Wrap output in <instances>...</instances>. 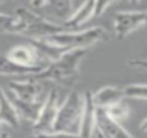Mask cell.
Masks as SVG:
<instances>
[{
	"label": "cell",
	"instance_id": "obj_1",
	"mask_svg": "<svg viewBox=\"0 0 147 138\" xmlns=\"http://www.w3.org/2000/svg\"><path fill=\"white\" fill-rule=\"evenodd\" d=\"M86 56V49H72L52 62L41 72L30 76L38 81H54L59 84H71L79 77V67Z\"/></svg>",
	"mask_w": 147,
	"mask_h": 138
},
{
	"label": "cell",
	"instance_id": "obj_2",
	"mask_svg": "<svg viewBox=\"0 0 147 138\" xmlns=\"http://www.w3.org/2000/svg\"><path fill=\"white\" fill-rule=\"evenodd\" d=\"M14 15L17 18L16 34L27 36L30 39H45L48 36L66 31L62 25H57L41 17L40 14L32 12L27 7L16 8Z\"/></svg>",
	"mask_w": 147,
	"mask_h": 138
},
{
	"label": "cell",
	"instance_id": "obj_3",
	"mask_svg": "<svg viewBox=\"0 0 147 138\" xmlns=\"http://www.w3.org/2000/svg\"><path fill=\"white\" fill-rule=\"evenodd\" d=\"M109 39V32L105 27L94 26L85 30L78 31H63L45 38L51 45L57 46L63 50H72V49H88L99 41H106Z\"/></svg>",
	"mask_w": 147,
	"mask_h": 138
},
{
	"label": "cell",
	"instance_id": "obj_4",
	"mask_svg": "<svg viewBox=\"0 0 147 138\" xmlns=\"http://www.w3.org/2000/svg\"><path fill=\"white\" fill-rule=\"evenodd\" d=\"M84 94L72 90L66 96L57 114L53 125V132L70 133L79 136L81 119L84 112Z\"/></svg>",
	"mask_w": 147,
	"mask_h": 138
},
{
	"label": "cell",
	"instance_id": "obj_5",
	"mask_svg": "<svg viewBox=\"0 0 147 138\" xmlns=\"http://www.w3.org/2000/svg\"><path fill=\"white\" fill-rule=\"evenodd\" d=\"M27 8L32 12L40 14L41 17L52 21V22L59 25L57 21H61L62 26L69 20L75 12V4L72 1L67 0H58V1H47V0H40V1H30L27 3Z\"/></svg>",
	"mask_w": 147,
	"mask_h": 138
},
{
	"label": "cell",
	"instance_id": "obj_6",
	"mask_svg": "<svg viewBox=\"0 0 147 138\" xmlns=\"http://www.w3.org/2000/svg\"><path fill=\"white\" fill-rule=\"evenodd\" d=\"M146 23V10H120L114 15V34L119 40Z\"/></svg>",
	"mask_w": 147,
	"mask_h": 138
},
{
	"label": "cell",
	"instance_id": "obj_7",
	"mask_svg": "<svg viewBox=\"0 0 147 138\" xmlns=\"http://www.w3.org/2000/svg\"><path fill=\"white\" fill-rule=\"evenodd\" d=\"M62 102H61V98H59V93L57 90L49 92V94L45 97V101L43 103V107L40 110L38 120L32 124L34 133L53 131L54 121H56L57 114H58Z\"/></svg>",
	"mask_w": 147,
	"mask_h": 138
},
{
	"label": "cell",
	"instance_id": "obj_8",
	"mask_svg": "<svg viewBox=\"0 0 147 138\" xmlns=\"http://www.w3.org/2000/svg\"><path fill=\"white\" fill-rule=\"evenodd\" d=\"M8 90L16 98L23 102H41L43 98V85L40 81L32 77H22V80H12L8 84Z\"/></svg>",
	"mask_w": 147,
	"mask_h": 138
},
{
	"label": "cell",
	"instance_id": "obj_9",
	"mask_svg": "<svg viewBox=\"0 0 147 138\" xmlns=\"http://www.w3.org/2000/svg\"><path fill=\"white\" fill-rule=\"evenodd\" d=\"M5 54L10 61L25 67H43V69H45L48 66V63L39 54L38 49L30 43L13 45Z\"/></svg>",
	"mask_w": 147,
	"mask_h": 138
},
{
	"label": "cell",
	"instance_id": "obj_10",
	"mask_svg": "<svg viewBox=\"0 0 147 138\" xmlns=\"http://www.w3.org/2000/svg\"><path fill=\"white\" fill-rule=\"evenodd\" d=\"M97 132L105 138H134L120 121L114 120L102 108H97Z\"/></svg>",
	"mask_w": 147,
	"mask_h": 138
},
{
	"label": "cell",
	"instance_id": "obj_11",
	"mask_svg": "<svg viewBox=\"0 0 147 138\" xmlns=\"http://www.w3.org/2000/svg\"><path fill=\"white\" fill-rule=\"evenodd\" d=\"M84 112L79 136L80 138H94L97 133V106L93 101V93H84Z\"/></svg>",
	"mask_w": 147,
	"mask_h": 138
},
{
	"label": "cell",
	"instance_id": "obj_12",
	"mask_svg": "<svg viewBox=\"0 0 147 138\" xmlns=\"http://www.w3.org/2000/svg\"><path fill=\"white\" fill-rule=\"evenodd\" d=\"M94 10H96V1H85L81 3L72 15L63 23L65 30L67 31H78L81 26H84L89 20L94 18Z\"/></svg>",
	"mask_w": 147,
	"mask_h": 138
},
{
	"label": "cell",
	"instance_id": "obj_13",
	"mask_svg": "<svg viewBox=\"0 0 147 138\" xmlns=\"http://www.w3.org/2000/svg\"><path fill=\"white\" fill-rule=\"evenodd\" d=\"M124 100L125 97L123 88L115 87V85H106L93 93V101L97 108H102V110H106L107 107Z\"/></svg>",
	"mask_w": 147,
	"mask_h": 138
},
{
	"label": "cell",
	"instance_id": "obj_14",
	"mask_svg": "<svg viewBox=\"0 0 147 138\" xmlns=\"http://www.w3.org/2000/svg\"><path fill=\"white\" fill-rule=\"evenodd\" d=\"M5 94H7V97L9 98V101L13 105V107L16 108V111H17L20 119L22 118L27 121H31L32 124L38 120L39 114H40V110H41V107H43V103H44L45 100L41 101V102L30 103V102H23V101L16 98L9 90H5Z\"/></svg>",
	"mask_w": 147,
	"mask_h": 138
},
{
	"label": "cell",
	"instance_id": "obj_15",
	"mask_svg": "<svg viewBox=\"0 0 147 138\" xmlns=\"http://www.w3.org/2000/svg\"><path fill=\"white\" fill-rule=\"evenodd\" d=\"M43 67H25L14 63L7 57V54L0 53V75L4 76H20L30 77L43 71Z\"/></svg>",
	"mask_w": 147,
	"mask_h": 138
},
{
	"label": "cell",
	"instance_id": "obj_16",
	"mask_svg": "<svg viewBox=\"0 0 147 138\" xmlns=\"http://www.w3.org/2000/svg\"><path fill=\"white\" fill-rule=\"evenodd\" d=\"M0 121L1 124L4 123L12 128H17L20 123V116L1 87H0Z\"/></svg>",
	"mask_w": 147,
	"mask_h": 138
},
{
	"label": "cell",
	"instance_id": "obj_17",
	"mask_svg": "<svg viewBox=\"0 0 147 138\" xmlns=\"http://www.w3.org/2000/svg\"><path fill=\"white\" fill-rule=\"evenodd\" d=\"M125 98L132 100H147V84L143 83H133L123 88Z\"/></svg>",
	"mask_w": 147,
	"mask_h": 138
},
{
	"label": "cell",
	"instance_id": "obj_18",
	"mask_svg": "<svg viewBox=\"0 0 147 138\" xmlns=\"http://www.w3.org/2000/svg\"><path fill=\"white\" fill-rule=\"evenodd\" d=\"M107 112V115L111 116L114 120L116 121H121V120H125V119L129 116V106L124 102V101H120V102L115 103V105L110 106L105 110Z\"/></svg>",
	"mask_w": 147,
	"mask_h": 138
},
{
	"label": "cell",
	"instance_id": "obj_19",
	"mask_svg": "<svg viewBox=\"0 0 147 138\" xmlns=\"http://www.w3.org/2000/svg\"><path fill=\"white\" fill-rule=\"evenodd\" d=\"M16 27H17L16 15L0 12V34H16Z\"/></svg>",
	"mask_w": 147,
	"mask_h": 138
},
{
	"label": "cell",
	"instance_id": "obj_20",
	"mask_svg": "<svg viewBox=\"0 0 147 138\" xmlns=\"http://www.w3.org/2000/svg\"><path fill=\"white\" fill-rule=\"evenodd\" d=\"M28 138H80V136L52 131V132H38V133L31 134Z\"/></svg>",
	"mask_w": 147,
	"mask_h": 138
},
{
	"label": "cell",
	"instance_id": "obj_21",
	"mask_svg": "<svg viewBox=\"0 0 147 138\" xmlns=\"http://www.w3.org/2000/svg\"><path fill=\"white\" fill-rule=\"evenodd\" d=\"M114 4V1H96V10H94V17H99L103 14L105 10Z\"/></svg>",
	"mask_w": 147,
	"mask_h": 138
},
{
	"label": "cell",
	"instance_id": "obj_22",
	"mask_svg": "<svg viewBox=\"0 0 147 138\" xmlns=\"http://www.w3.org/2000/svg\"><path fill=\"white\" fill-rule=\"evenodd\" d=\"M128 66L136 67V69H142V70H146V71H147V58L130 59V61H128Z\"/></svg>",
	"mask_w": 147,
	"mask_h": 138
},
{
	"label": "cell",
	"instance_id": "obj_23",
	"mask_svg": "<svg viewBox=\"0 0 147 138\" xmlns=\"http://www.w3.org/2000/svg\"><path fill=\"white\" fill-rule=\"evenodd\" d=\"M140 131L141 132H146L147 133V118H145L140 124Z\"/></svg>",
	"mask_w": 147,
	"mask_h": 138
},
{
	"label": "cell",
	"instance_id": "obj_24",
	"mask_svg": "<svg viewBox=\"0 0 147 138\" xmlns=\"http://www.w3.org/2000/svg\"><path fill=\"white\" fill-rule=\"evenodd\" d=\"M0 138H10V136L7 132H0Z\"/></svg>",
	"mask_w": 147,
	"mask_h": 138
},
{
	"label": "cell",
	"instance_id": "obj_25",
	"mask_svg": "<svg viewBox=\"0 0 147 138\" xmlns=\"http://www.w3.org/2000/svg\"><path fill=\"white\" fill-rule=\"evenodd\" d=\"M94 138H105V137L102 136V134L99 133V132H97V133H96V136H94Z\"/></svg>",
	"mask_w": 147,
	"mask_h": 138
},
{
	"label": "cell",
	"instance_id": "obj_26",
	"mask_svg": "<svg viewBox=\"0 0 147 138\" xmlns=\"http://www.w3.org/2000/svg\"><path fill=\"white\" fill-rule=\"evenodd\" d=\"M145 26H146V28H147V10H146V23H145Z\"/></svg>",
	"mask_w": 147,
	"mask_h": 138
},
{
	"label": "cell",
	"instance_id": "obj_27",
	"mask_svg": "<svg viewBox=\"0 0 147 138\" xmlns=\"http://www.w3.org/2000/svg\"><path fill=\"white\" fill-rule=\"evenodd\" d=\"M0 128H1V121H0Z\"/></svg>",
	"mask_w": 147,
	"mask_h": 138
}]
</instances>
